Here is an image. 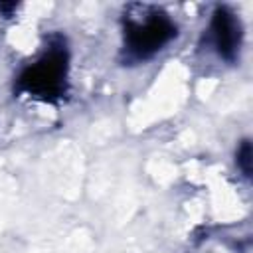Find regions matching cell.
Masks as SVG:
<instances>
[{
	"label": "cell",
	"instance_id": "obj_1",
	"mask_svg": "<svg viewBox=\"0 0 253 253\" xmlns=\"http://www.w3.org/2000/svg\"><path fill=\"white\" fill-rule=\"evenodd\" d=\"M65 75H67V51L63 45H53L36 63L28 65L22 71L18 85L22 91L32 93L34 97L51 101L63 95Z\"/></svg>",
	"mask_w": 253,
	"mask_h": 253
},
{
	"label": "cell",
	"instance_id": "obj_2",
	"mask_svg": "<svg viewBox=\"0 0 253 253\" xmlns=\"http://www.w3.org/2000/svg\"><path fill=\"white\" fill-rule=\"evenodd\" d=\"M144 16L142 20H128L125 24V47L138 59L154 55L176 36V26L166 14L150 10Z\"/></svg>",
	"mask_w": 253,
	"mask_h": 253
},
{
	"label": "cell",
	"instance_id": "obj_3",
	"mask_svg": "<svg viewBox=\"0 0 253 253\" xmlns=\"http://www.w3.org/2000/svg\"><path fill=\"white\" fill-rule=\"evenodd\" d=\"M210 32H211V42L215 51L219 53V57L233 61L239 45H241V22L239 18H235V14L225 8V6H217L210 24Z\"/></svg>",
	"mask_w": 253,
	"mask_h": 253
},
{
	"label": "cell",
	"instance_id": "obj_4",
	"mask_svg": "<svg viewBox=\"0 0 253 253\" xmlns=\"http://www.w3.org/2000/svg\"><path fill=\"white\" fill-rule=\"evenodd\" d=\"M237 166L245 176H251V144L249 140H243L241 148L237 150Z\"/></svg>",
	"mask_w": 253,
	"mask_h": 253
}]
</instances>
